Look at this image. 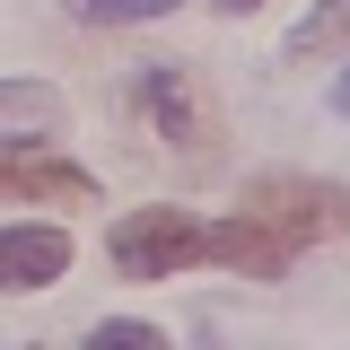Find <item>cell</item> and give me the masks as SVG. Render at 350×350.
Wrapping results in <instances>:
<instances>
[{"label": "cell", "mask_w": 350, "mask_h": 350, "mask_svg": "<svg viewBox=\"0 0 350 350\" xmlns=\"http://www.w3.org/2000/svg\"><path fill=\"white\" fill-rule=\"evenodd\" d=\"M237 211L254 219L262 237H280L289 254L350 237V193H342V184H324V175H254Z\"/></svg>", "instance_id": "cell-1"}, {"label": "cell", "mask_w": 350, "mask_h": 350, "mask_svg": "<svg viewBox=\"0 0 350 350\" xmlns=\"http://www.w3.org/2000/svg\"><path fill=\"white\" fill-rule=\"evenodd\" d=\"M105 254H114L123 280H175V271L211 262V219H193V211H123L114 237H105Z\"/></svg>", "instance_id": "cell-2"}, {"label": "cell", "mask_w": 350, "mask_h": 350, "mask_svg": "<svg viewBox=\"0 0 350 350\" xmlns=\"http://www.w3.org/2000/svg\"><path fill=\"white\" fill-rule=\"evenodd\" d=\"M131 105H140V123L158 131V140L193 149V158H211L219 114H211V96H202V79H193L184 62H140V70H131Z\"/></svg>", "instance_id": "cell-3"}, {"label": "cell", "mask_w": 350, "mask_h": 350, "mask_svg": "<svg viewBox=\"0 0 350 350\" xmlns=\"http://www.w3.org/2000/svg\"><path fill=\"white\" fill-rule=\"evenodd\" d=\"M62 271H70V237H62V228H36V219L0 228V289H9V298L53 289Z\"/></svg>", "instance_id": "cell-4"}, {"label": "cell", "mask_w": 350, "mask_h": 350, "mask_svg": "<svg viewBox=\"0 0 350 350\" xmlns=\"http://www.w3.org/2000/svg\"><path fill=\"white\" fill-rule=\"evenodd\" d=\"M0 202H62V211H79V202H96V175L62 167V158H0Z\"/></svg>", "instance_id": "cell-5"}, {"label": "cell", "mask_w": 350, "mask_h": 350, "mask_svg": "<svg viewBox=\"0 0 350 350\" xmlns=\"http://www.w3.org/2000/svg\"><path fill=\"white\" fill-rule=\"evenodd\" d=\"M62 123H70L62 88H44V79H0V140H36V131H62Z\"/></svg>", "instance_id": "cell-6"}, {"label": "cell", "mask_w": 350, "mask_h": 350, "mask_svg": "<svg viewBox=\"0 0 350 350\" xmlns=\"http://www.w3.org/2000/svg\"><path fill=\"white\" fill-rule=\"evenodd\" d=\"M350 44V0H315L298 27H289V53L298 62H315V53H342Z\"/></svg>", "instance_id": "cell-7"}, {"label": "cell", "mask_w": 350, "mask_h": 350, "mask_svg": "<svg viewBox=\"0 0 350 350\" xmlns=\"http://www.w3.org/2000/svg\"><path fill=\"white\" fill-rule=\"evenodd\" d=\"M79 27H149V18H175L184 0H62Z\"/></svg>", "instance_id": "cell-8"}, {"label": "cell", "mask_w": 350, "mask_h": 350, "mask_svg": "<svg viewBox=\"0 0 350 350\" xmlns=\"http://www.w3.org/2000/svg\"><path fill=\"white\" fill-rule=\"evenodd\" d=\"M167 333L158 324H131V315H114V324H96V350H158Z\"/></svg>", "instance_id": "cell-9"}, {"label": "cell", "mask_w": 350, "mask_h": 350, "mask_svg": "<svg viewBox=\"0 0 350 350\" xmlns=\"http://www.w3.org/2000/svg\"><path fill=\"white\" fill-rule=\"evenodd\" d=\"M211 9H228V18H254V9H262V0H211Z\"/></svg>", "instance_id": "cell-10"}, {"label": "cell", "mask_w": 350, "mask_h": 350, "mask_svg": "<svg viewBox=\"0 0 350 350\" xmlns=\"http://www.w3.org/2000/svg\"><path fill=\"white\" fill-rule=\"evenodd\" d=\"M333 105H342V114H350V79H342V88H333Z\"/></svg>", "instance_id": "cell-11"}]
</instances>
